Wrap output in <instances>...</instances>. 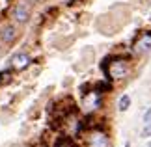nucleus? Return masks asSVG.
Segmentation results:
<instances>
[{"label": "nucleus", "instance_id": "f257e3e1", "mask_svg": "<svg viewBox=\"0 0 151 147\" xmlns=\"http://www.w3.org/2000/svg\"><path fill=\"white\" fill-rule=\"evenodd\" d=\"M11 17H13L15 22L24 24V22H28V19H30V9H28L24 4H17L15 8H13V13H11Z\"/></svg>", "mask_w": 151, "mask_h": 147}, {"label": "nucleus", "instance_id": "f03ea898", "mask_svg": "<svg viewBox=\"0 0 151 147\" xmlns=\"http://www.w3.org/2000/svg\"><path fill=\"white\" fill-rule=\"evenodd\" d=\"M11 65L15 69H19V71H22V69H26L30 65V56H28L26 52H17V54L11 58Z\"/></svg>", "mask_w": 151, "mask_h": 147}, {"label": "nucleus", "instance_id": "7ed1b4c3", "mask_svg": "<svg viewBox=\"0 0 151 147\" xmlns=\"http://www.w3.org/2000/svg\"><path fill=\"white\" fill-rule=\"evenodd\" d=\"M17 37V28L15 26H4L2 30H0V39H2V43H11V41H15Z\"/></svg>", "mask_w": 151, "mask_h": 147}, {"label": "nucleus", "instance_id": "20e7f679", "mask_svg": "<svg viewBox=\"0 0 151 147\" xmlns=\"http://www.w3.org/2000/svg\"><path fill=\"white\" fill-rule=\"evenodd\" d=\"M90 147H108V138L104 134H93L90 140Z\"/></svg>", "mask_w": 151, "mask_h": 147}, {"label": "nucleus", "instance_id": "39448f33", "mask_svg": "<svg viewBox=\"0 0 151 147\" xmlns=\"http://www.w3.org/2000/svg\"><path fill=\"white\" fill-rule=\"evenodd\" d=\"M54 147H75V143H73V140H71V138L62 136V138H58V140H56Z\"/></svg>", "mask_w": 151, "mask_h": 147}, {"label": "nucleus", "instance_id": "423d86ee", "mask_svg": "<svg viewBox=\"0 0 151 147\" xmlns=\"http://www.w3.org/2000/svg\"><path fill=\"white\" fill-rule=\"evenodd\" d=\"M149 47H151V36H146V37L140 41V43H136V50L142 52V50H147Z\"/></svg>", "mask_w": 151, "mask_h": 147}, {"label": "nucleus", "instance_id": "0eeeda50", "mask_svg": "<svg viewBox=\"0 0 151 147\" xmlns=\"http://www.w3.org/2000/svg\"><path fill=\"white\" fill-rule=\"evenodd\" d=\"M118 106H119V110H121V112H125L127 108H129V106H131V97H129V95H123V97H121V99H119V103H118Z\"/></svg>", "mask_w": 151, "mask_h": 147}, {"label": "nucleus", "instance_id": "6e6552de", "mask_svg": "<svg viewBox=\"0 0 151 147\" xmlns=\"http://www.w3.org/2000/svg\"><path fill=\"white\" fill-rule=\"evenodd\" d=\"M97 93H103V91H106V90H110V84H106V82H101V84H97Z\"/></svg>", "mask_w": 151, "mask_h": 147}, {"label": "nucleus", "instance_id": "1a4fd4ad", "mask_svg": "<svg viewBox=\"0 0 151 147\" xmlns=\"http://www.w3.org/2000/svg\"><path fill=\"white\" fill-rule=\"evenodd\" d=\"M144 123H146V125H151V108L144 114Z\"/></svg>", "mask_w": 151, "mask_h": 147}, {"label": "nucleus", "instance_id": "9d476101", "mask_svg": "<svg viewBox=\"0 0 151 147\" xmlns=\"http://www.w3.org/2000/svg\"><path fill=\"white\" fill-rule=\"evenodd\" d=\"M146 134H151V127H147L146 131H144V136H146Z\"/></svg>", "mask_w": 151, "mask_h": 147}]
</instances>
